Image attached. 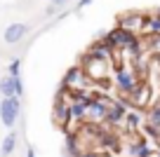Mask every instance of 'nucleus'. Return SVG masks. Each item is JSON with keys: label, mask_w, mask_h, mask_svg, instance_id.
<instances>
[{"label": "nucleus", "mask_w": 160, "mask_h": 157, "mask_svg": "<svg viewBox=\"0 0 160 157\" xmlns=\"http://www.w3.org/2000/svg\"><path fill=\"white\" fill-rule=\"evenodd\" d=\"M19 110H21L19 96L0 98V122L5 124L7 129H12L17 124V120H19Z\"/></svg>", "instance_id": "nucleus-1"}, {"label": "nucleus", "mask_w": 160, "mask_h": 157, "mask_svg": "<svg viewBox=\"0 0 160 157\" xmlns=\"http://www.w3.org/2000/svg\"><path fill=\"white\" fill-rule=\"evenodd\" d=\"M87 75H85V70H82V66H73V68L66 73V78H64V87H68V89H82V87H87Z\"/></svg>", "instance_id": "nucleus-2"}, {"label": "nucleus", "mask_w": 160, "mask_h": 157, "mask_svg": "<svg viewBox=\"0 0 160 157\" xmlns=\"http://www.w3.org/2000/svg\"><path fill=\"white\" fill-rule=\"evenodd\" d=\"M115 84H118L120 92L125 94H132L139 84H137V78L132 73H127V70H118V75H115Z\"/></svg>", "instance_id": "nucleus-3"}, {"label": "nucleus", "mask_w": 160, "mask_h": 157, "mask_svg": "<svg viewBox=\"0 0 160 157\" xmlns=\"http://www.w3.org/2000/svg\"><path fill=\"white\" fill-rule=\"evenodd\" d=\"M26 33H28V24H10L5 28V35H2V38H5L7 45H14V42H19Z\"/></svg>", "instance_id": "nucleus-4"}, {"label": "nucleus", "mask_w": 160, "mask_h": 157, "mask_svg": "<svg viewBox=\"0 0 160 157\" xmlns=\"http://www.w3.org/2000/svg\"><path fill=\"white\" fill-rule=\"evenodd\" d=\"M106 110H108V101H104V98H92L85 115H90L94 122H99V120L106 117Z\"/></svg>", "instance_id": "nucleus-5"}, {"label": "nucleus", "mask_w": 160, "mask_h": 157, "mask_svg": "<svg viewBox=\"0 0 160 157\" xmlns=\"http://www.w3.org/2000/svg\"><path fill=\"white\" fill-rule=\"evenodd\" d=\"M54 120L59 124H66L71 120V108H68V103L61 101V96L57 98V103H54Z\"/></svg>", "instance_id": "nucleus-6"}, {"label": "nucleus", "mask_w": 160, "mask_h": 157, "mask_svg": "<svg viewBox=\"0 0 160 157\" xmlns=\"http://www.w3.org/2000/svg\"><path fill=\"white\" fill-rule=\"evenodd\" d=\"M122 115H125V103H115L113 108H108L106 110V122H111V124H115V122H120L122 120Z\"/></svg>", "instance_id": "nucleus-7"}, {"label": "nucleus", "mask_w": 160, "mask_h": 157, "mask_svg": "<svg viewBox=\"0 0 160 157\" xmlns=\"http://www.w3.org/2000/svg\"><path fill=\"white\" fill-rule=\"evenodd\" d=\"M144 24H146V19H141V17H137V14H130V17H125V19H122V24H120V26L134 33L137 28H144Z\"/></svg>", "instance_id": "nucleus-8"}, {"label": "nucleus", "mask_w": 160, "mask_h": 157, "mask_svg": "<svg viewBox=\"0 0 160 157\" xmlns=\"http://www.w3.org/2000/svg\"><path fill=\"white\" fill-rule=\"evenodd\" d=\"M7 96H17L14 94V78H5L0 82V98H7Z\"/></svg>", "instance_id": "nucleus-9"}, {"label": "nucleus", "mask_w": 160, "mask_h": 157, "mask_svg": "<svg viewBox=\"0 0 160 157\" xmlns=\"http://www.w3.org/2000/svg\"><path fill=\"white\" fill-rule=\"evenodd\" d=\"M14 148H17V134L10 131L5 138H2V155H12Z\"/></svg>", "instance_id": "nucleus-10"}, {"label": "nucleus", "mask_w": 160, "mask_h": 157, "mask_svg": "<svg viewBox=\"0 0 160 157\" xmlns=\"http://www.w3.org/2000/svg\"><path fill=\"white\" fill-rule=\"evenodd\" d=\"M132 155L134 157H148L151 150H148V145H146V141H137L134 145H132Z\"/></svg>", "instance_id": "nucleus-11"}, {"label": "nucleus", "mask_w": 160, "mask_h": 157, "mask_svg": "<svg viewBox=\"0 0 160 157\" xmlns=\"http://www.w3.org/2000/svg\"><path fill=\"white\" fill-rule=\"evenodd\" d=\"M148 124H153V127L160 129V103L151 106V110H148Z\"/></svg>", "instance_id": "nucleus-12"}, {"label": "nucleus", "mask_w": 160, "mask_h": 157, "mask_svg": "<svg viewBox=\"0 0 160 157\" xmlns=\"http://www.w3.org/2000/svg\"><path fill=\"white\" fill-rule=\"evenodd\" d=\"M125 120H127V124H130L132 129H137V127L141 124V113H127Z\"/></svg>", "instance_id": "nucleus-13"}, {"label": "nucleus", "mask_w": 160, "mask_h": 157, "mask_svg": "<svg viewBox=\"0 0 160 157\" xmlns=\"http://www.w3.org/2000/svg\"><path fill=\"white\" fill-rule=\"evenodd\" d=\"M144 26H146V28H148L153 35H160V19H158V17H155V19H148Z\"/></svg>", "instance_id": "nucleus-14"}, {"label": "nucleus", "mask_w": 160, "mask_h": 157, "mask_svg": "<svg viewBox=\"0 0 160 157\" xmlns=\"http://www.w3.org/2000/svg\"><path fill=\"white\" fill-rule=\"evenodd\" d=\"M19 68H21V61L14 59V61L10 64V78H19Z\"/></svg>", "instance_id": "nucleus-15"}, {"label": "nucleus", "mask_w": 160, "mask_h": 157, "mask_svg": "<svg viewBox=\"0 0 160 157\" xmlns=\"http://www.w3.org/2000/svg\"><path fill=\"white\" fill-rule=\"evenodd\" d=\"M14 94L21 98V94H24V84H21V78H14Z\"/></svg>", "instance_id": "nucleus-16"}, {"label": "nucleus", "mask_w": 160, "mask_h": 157, "mask_svg": "<svg viewBox=\"0 0 160 157\" xmlns=\"http://www.w3.org/2000/svg\"><path fill=\"white\" fill-rule=\"evenodd\" d=\"M94 0H78V10H85L87 5H92Z\"/></svg>", "instance_id": "nucleus-17"}, {"label": "nucleus", "mask_w": 160, "mask_h": 157, "mask_svg": "<svg viewBox=\"0 0 160 157\" xmlns=\"http://www.w3.org/2000/svg\"><path fill=\"white\" fill-rule=\"evenodd\" d=\"M52 5H57V7H61V5H66V2H68V0H50Z\"/></svg>", "instance_id": "nucleus-18"}, {"label": "nucleus", "mask_w": 160, "mask_h": 157, "mask_svg": "<svg viewBox=\"0 0 160 157\" xmlns=\"http://www.w3.org/2000/svg\"><path fill=\"white\" fill-rule=\"evenodd\" d=\"M26 157H35V150H33V148H28V150H26Z\"/></svg>", "instance_id": "nucleus-19"}, {"label": "nucleus", "mask_w": 160, "mask_h": 157, "mask_svg": "<svg viewBox=\"0 0 160 157\" xmlns=\"http://www.w3.org/2000/svg\"><path fill=\"white\" fill-rule=\"evenodd\" d=\"M80 157H99V155H94V152H85V155H80Z\"/></svg>", "instance_id": "nucleus-20"}, {"label": "nucleus", "mask_w": 160, "mask_h": 157, "mask_svg": "<svg viewBox=\"0 0 160 157\" xmlns=\"http://www.w3.org/2000/svg\"><path fill=\"white\" fill-rule=\"evenodd\" d=\"M158 19H160V7H158Z\"/></svg>", "instance_id": "nucleus-21"}, {"label": "nucleus", "mask_w": 160, "mask_h": 157, "mask_svg": "<svg viewBox=\"0 0 160 157\" xmlns=\"http://www.w3.org/2000/svg\"><path fill=\"white\" fill-rule=\"evenodd\" d=\"M158 157H160V152H158Z\"/></svg>", "instance_id": "nucleus-22"}]
</instances>
